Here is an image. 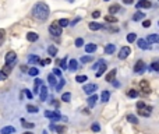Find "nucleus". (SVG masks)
Wrapping results in <instances>:
<instances>
[{
  "instance_id": "55",
  "label": "nucleus",
  "mask_w": 159,
  "mask_h": 134,
  "mask_svg": "<svg viewBox=\"0 0 159 134\" xmlns=\"http://www.w3.org/2000/svg\"><path fill=\"white\" fill-rule=\"evenodd\" d=\"M25 95H27V98H28V99H32V94H31L28 90H25Z\"/></svg>"
},
{
  "instance_id": "42",
  "label": "nucleus",
  "mask_w": 159,
  "mask_h": 134,
  "mask_svg": "<svg viewBox=\"0 0 159 134\" xmlns=\"http://www.w3.org/2000/svg\"><path fill=\"white\" fill-rule=\"evenodd\" d=\"M74 45L77 48H81L82 45H84V39H82V38H77V39H75V42H74Z\"/></svg>"
},
{
  "instance_id": "35",
  "label": "nucleus",
  "mask_w": 159,
  "mask_h": 134,
  "mask_svg": "<svg viewBox=\"0 0 159 134\" xmlns=\"http://www.w3.org/2000/svg\"><path fill=\"white\" fill-rule=\"evenodd\" d=\"M64 84H66V81H64V78H60V82L55 85V87H56V91H57V92H59V91H60L61 88L64 87Z\"/></svg>"
},
{
  "instance_id": "4",
  "label": "nucleus",
  "mask_w": 159,
  "mask_h": 134,
  "mask_svg": "<svg viewBox=\"0 0 159 134\" xmlns=\"http://www.w3.org/2000/svg\"><path fill=\"white\" fill-rule=\"evenodd\" d=\"M45 118L52 119L53 122H57V120H60V119H61V116H60V113H59V112H53V110H46V112H45Z\"/></svg>"
},
{
  "instance_id": "9",
  "label": "nucleus",
  "mask_w": 159,
  "mask_h": 134,
  "mask_svg": "<svg viewBox=\"0 0 159 134\" xmlns=\"http://www.w3.org/2000/svg\"><path fill=\"white\" fill-rule=\"evenodd\" d=\"M116 73H117V70H116V68H112V70H110L109 73L106 74V77H105V80H106L107 82H113V81H115Z\"/></svg>"
},
{
  "instance_id": "41",
  "label": "nucleus",
  "mask_w": 159,
  "mask_h": 134,
  "mask_svg": "<svg viewBox=\"0 0 159 134\" xmlns=\"http://www.w3.org/2000/svg\"><path fill=\"white\" fill-rule=\"evenodd\" d=\"M59 64L61 66V68H63V70H67V58H64L61 62H59ZM61 68H60V70H61Z\"/></svg>"
},
{
  "instance_id": "62",
  "label": "nucleus",
  "mask_w": 159,
  "mask_h": 134,
  "mask_svg": "<svg viewBox=\"0 0 159 134\" xmlns=\"http://www.w3.org/2000/svg\"><path fill=\"white\" fill-rule=\"evenodd\" d=\"M103 2H109V0H103Z\"/></svg>"
},
{
  "instance_id": "37",
  "label": "nucleus",
  "mask_w": 159,
  "mask_h": 134,
  "mask_svg": "<svg viewBox=\"0 0 159 134\" xmlns=\"http://www.w3.org/2000/svg\"><path fill=\"white\" fill-rule=\"evenodd\" d=\"M93 58L92 56H82L81 58V63H89V62H92Z\"/></svg>"
},
{
  "instance_id": "52",
  "label": "nucleus",
  "mask_w": 159,
  "mask_h": 134,
  "mask_svg": "<svg viewBox=\"0 0 159 134\" xmlns=\"http://www.w3.org/2000/svg\"><path fill=\"white\" fill-rule=\"evenodd\" d=\"M101 17V11H93L92 13V18H99Z\"/></svg>"
},
{
  "instance_id": "57",
  "label": "nucleus",
  "mask_w": 159,
  "mask_h": 134,
  "mask_svg": "<svg viewBox=\"0 0 159 134\" xmlns=\"http://www.w3.org/2000/svg\"><path fill=\"white\" fill-rule=\"evenodd\" d=\"M123 3L124 4H133L134 2H133V0H123Z\"/></svg>"
},
{
  "instance_id": "29",
  "label": "nucleus",
  "mask_w": 159,
  "mask_h": 134,
  "mask_svg": "<svg viewBox=\"0 0 159 134\" xmlns=\"http://www.w3.org/2000/svg\"><path fill=\"white\" fill-rule=\"evenodd\" d=\"M48 53H49L50 56H56V53H57V48H56L55 45H50V46L48 48Z\"/></svg>"
},
{
  "instance_id": "58",
  "label": "nucleus",
  "mask_w": 159,
  "mask_h": 134,
  "mask_svg": "<svg viewBox=\"0 0 159 134\" xmlns=\"http://www.w3.org/2000/svg\"><path fill=\"white\" fill-rule=\"evenodd\" d=\"M80 20H81V18H80V17H77V18H75V20H74V21H73V22H71V25H75V24H77V22L80 21Z\"/></svg>"
},
{
  "instance_id": "20",
  "label": "nucleus",
  "mask_w": 159,
  "mask_h": 134,
  "mask_svg": "<svg viewBox=\"0 0 159 134\" xmlns=\"http://www.w3.org/2000/svg\"><path fill=\"white\" fill-rule=\"evenodd\" d=\"M109 98H110V92L109 91H103L101 95V102L102 104H106V102H109Z\"/></svg>"
},
{
  "instance_id": "36",
  "label": "nucleus",
  "mask_w": 159,
  "mask_h": 134,
  "mask_svg": "<svg viewBox=\"0 0 159 134\" xmlns=\"http://www.w3.org/2000/svg\"><path fill=\"white\" fill-rule=\"evenodd\" d=\"M27 110L30 113H36V112H38V108L34 106V105H27Z\"/></svg>"
},
{
  "instance_id": "51",
  "label": "nucleus",
  "mask_w": 159,
  "mask_h": 134,
  "mask_svg": "<svg viewBox=\"0 0 159 134\" xmlns=\"http://www.w3.org/2000/svg\"><path fill=\"white\" fill-rule=\"evenodd\" d=\"M143 27H144V28H148V27H151V21H149V20H145V21L143 22Z\"/></svg>"
},
{
  "instance_id": "47",
  "label": "nucleus",
  "mask_w": 159,
  "mask_h": 134,
  "mask_svg": "<svg viewBox=\"0 0 159 134\" xmlns=\"http://www.w3.org/2000/svg\"><path fill=\"white\" fill-rule=\"evenodd\" d=\"M55 130L57 133H64V132H66V127H64V126H55Z\"/></svg>"
},
{
  "instance_id": "38",
  "label": "nucleus",
  "mask_w": 159,
  "mask_h": 134,
  "mask_svg": "<svg viewBox=\"0 0 159 134\" xmlns=\"http://www.w3.org/2000/svg\"><path fill=\"white\" fill-rule=\"evenodd\" d=\"M87 80H88L87 76H77V77H75V81L80 82V84H81V82H85Z\"/></svg>"
},
{
  "instance_id": "27",
  "label": "nucleus",
  "mask_w": 159,
  "mask_h": 134,
  "mask_svg": "<svg viewBox=\"0 0 159 134\" xmlns=\"http://www.w3.org/2000/svg\"><path fill=\"white\" fill-rule=\"evenodd\" d=\"M120 11V6L119 4H113V6H110L109 7V13L110 14H116V13H119Z\"/></svg>"
},
{
  "instance_id": "15",
  "label": "nucleus",
  "mask_w": 159,
  "mask_h": 134,
  "mask_svg": "<svg viewBox=\"0 0 159 134\" xmlns=\"http://www.w3.org/2000/svg\"><path fill=\"white\" fill-rule=\"evenodd\" d=\"M137 45H138V48H140V49H143V50H148L149 49V45L145 42V39H138Z\"/></svg>"
},
{
  "instance_id": "12",
  "label": "nucleus",
  "mask_w": 159,
  "mask_h": 134,
  "mask_svg": "<svg viewBox=\"0 0 159 134\" xmlns=\"http://www.w3.org/2000/svg\"><path fill=\"white\" fill-rule=\"evenodd\" d=\"M67 68H69L70 71H75L78 68V62L75 60V59H71L70 63H67Z\"/></svg>"
},
{
  "instance_id": "31",
  "label": "nucleus",
  "mask_w": 159,
  "mask_h": 134,
  "mask_svg": "<svg viewBox=\"0 0 159 134\" xmlns=\"http://www.w3.org/2000/svg\"><path fill=\"white\" fill-rule=\"evenodd\" d=\"M28 74H30L31 77H36L39 74V68H36V67H31L30 70H28Z\"/></svg>"
},
{
  "instance_id": "45",
  "label": "nucleus",
  "mask_w": 159,
  "mask_h": 134,
  "mask_svg": "<svg viewBox=\"0 0 159 134\" xmlns=\"http://www.w3.org/2000/svg\"><path fill=\"white\" fill-rule=\"evenodd\" d=\"M103 63H105V62H103V60H99V62H96V63H95V64H93L92 70H98V68H99V67H101V66H102V64H103Z\"/></svg>"
},
{
  "instance_id": "34",
  "label": "nucleus",
  "mask_w": 159,
  "mask_h": 134,
  "mask_svg": "<svg viewBox=\"0 0 159 134\" xmlns=\"http://www.w3.org/2000/svg\"><path fill=\"white\" fill-rule=\"evenodd\" d=\"M61 101H63V102H70V101H71V94H70V92H64L63 95H61Z\"/></svg>"
},
{
  "instance_id": "16",
  "label": "nucleus",
  "mask_w": 159,
  "mask_h": 134,
  "mask_svg": "<svg viewBox=\"0 0 159 134\" xmlns=\"http://www.w3.org/2000/svg\"><path fill=\"white\" fill-rule=\"evenodd\" d=\"M115 50H116L115 44H107L106 48H105V53H106V55H112V53H115Z\"/></svg>"
},
{
  "instance_id": "54",
  "label": "nucleus",
  "mask_w": 159,
  "mask_h": 134,
  "mask_svg": "<svg viewBox=\"0 0 159 134\" xmlns=\"http://www.w3.org/2000/svg\"><path fill=\"white\" fill-rule=\"evenodd\" d=\"M50 62H52V60H50V59L48 58V59H45L43 62H41V64H42V66H43V64H50Z\"/></svg>"
},
{
  "instance_id": "6",
  "label": "nucleus",
  "mask_w": 159,
  "mask_h": 134,
  "mask_svg": "<svg viewBox=\"0 0 159 134\" xmlns=\"http://www.w3.org/2000/svg\"><path fill=\"white\" fill-rule=\"evenodd\" d=\"M96 90H98V85H96V84H87V85H84V92L88 94V95H93Z\"/></svg>"
},
{
  "instance_id": "22",
  "label": "nucleus",
  "mask_w": 159,
  "mask_h": 134,
  "mask_svg": "<svg viewBox=\"0 0 159 134\" xmlns=\"http://www.w3.org/2000/svg\"><path fill=\"white\" fill-rule=\"evenodd\" d=\"M89 30H92V31H98V30H102L103 28V25L102 24H99V22H89Z\"/></svg>"
},
{
  "instance_id": "17",
  "label": "nucleus",
  "mask_w": 159,
  "mask_h": 134,
  "mask_svg": "<svg viewBox=\"0 0 159 134\" xmlns=\"http://www.w3.org/2000/svg\"><path fill=\"white\" fill-rule=\"evenodd\" d=\"M27 39H28L30 42H36V41L39 39V35H38L36 32H28V34H27Z\"/></svg>"
},
{
  "instance_id": "30",
  "label": "nucleus",
  "mask_w": 159,
  "mask_h": 134,
  "mask_svg": "<svg viewBox=\"0 0 159 134\" xmlns=\"http://www.w3.org/2000/svg\"><path fill=\"white\" fill-rule=\"evenodd\" d=\"M134 41H137V34H134V32L129 34V35H127V42H129V44H133Z\"/></svg>"
},
{
  "instance_id": "39",
  "label": "nucleus",
  "mask_w": 159,
  "mask_h": 134,
  "mask_svg": "<svg viewBox=\"0 0 159 134\" xmlns=\"http://www.w3.org/2000/svg\"><path fill=\"white\" fill-rule=\"evenodd\" d=\"M52 74L55 77H59V78H61V70H60V68H57V67L53 68V73Z\"/></svg>"
},
{
  "instance_id": "43",
  "label": "nucleus",
  "mask_w": 159,
  "mask_h": 134,
  "mask_svg": "<svg viewBox=\"0 0 159 134\" xmlns=\"http://www.w3.org/2000/svg\"><path fill=\"white\" fill-rule=\"evenodd\" d=\"M129 96H130V98H137V96H138L137 90H130L129 91Z\"/></svg>"
},
{
  "instance_id": "44",
  "label": "nucleus",
  "mask_w": 159,
  "mask_h": 134,
  "mask_svg": "<svg viewBox=\"0 0 159 134\" xmlns=\"http://www.w3.org/2000/svg\"><path fill=\"white\" fill-rule=\"evenodd\" d=\"M91 129H92V132H95V133L101 132V126H99L98 123H93V124H92V127H91Z\"/></svg>"
},
{
  "instance_id": "11",
  "label": "nucleus",
  "mask_w": 159,
  "mask_h": 134,
  "mask_svg": "<svg viewBox=\"0 0 159 134\" xmlns=\"http://www.w3.org/2000/svg\"><path fill=\"white\" fill-rule=\"evenodd\" d=\"M137 8H149L151 7V2L149 0H140V2L135 4Z\"/></svg>"
},
{
  "instance_id": "26",
  "label": "nucleus",
  "mask_w": 159,
  "mask_h": 134,
  "mask_svg": "<svg viewBox=\"0 0 159 134\" xmlns=\"http://www.w3.org/2000/svg\"><path fill=\"white\" fill-rule=\"evenodd\" d=\"M144 17H145V14L141 13V11H137V13L133 16V21H140V20H143Z\"/></svg>"
},
{
  "instance_id": "50",
  "label": "nucleus",
  "mask_w": 159,
  "mask_h": 134,
  "mask_svg": "<svg viewBox=\"0 0 159 134\" xmlns=\"http://www.w3.org/2000/svg\"><path fill=\"white\" fill-rule=\"evenodd\" d=\"M10 71H11V66H8V64H6V66H4V71H3V73H4L6 76H7V74L10 73Z\"/></svg>"
},
{
  "instance_id": "59",
  "label": "nucleus",
  "mask_w": 159,
  "mask_h": 134,
  "mask_svg": "<svg viewBox=\"0 0 159 134\" xmlns=\"http://www.w3.org/2000/svg\"><path fill=\"white\" fill-rule=\"evenodd\" d=\"M34 92L38 94V92H39V88H38V87H34Z\"/></svg>"
},
{
  "instance_id": "28",
  "label": "nucleus",
  "mask_w": 159,
  "mask_h": 134,
  "mask_svg": "<svg viewBox=\"0 0 159 134\" xmlns=\"http://www.w3.org/2000/svg\"><path fill=\"white\" fill-rule=\"evenodd\" d=\"M28 62H30L31 64H36L39 62V56L36 55H30V58H28Z\"/></svg>"
},
{
  "instance_id": "7",
  "label": "nucleus",
  "mask_w": 159,
  "mask_h": 134,
  "mask_svg": "<svg viewBox=\"0 0 159 134\" xmlns=\"http://www.w3.org/2000/svg\"><path fill=\"white\" fill-rule=\"evenodd\" d=\"M151 110H152V106H144L141 108V109H138V115L140 116H144V118H148V116H151Z\"/></svg>"
},
{
  "instance_id": "32",
  "label": "nucleus",
  "mask_w": 159,
  "mask_h": 134,
  "mask_svg": "<svg viewBox=\"0 0 159 134\" xmlns=\"http://www.w3.org/2000/svg\"><path fill=\"white\" fill-rule=\"evenodd\" d=\"M48 81H49L50 85H56V84H57V78H56L53 74H49V76H48Z\"/></svg>"
},
{
  "instance_id": "18",
  "label": "nucleus",
  "mask_w": 159,
  "mask_h": 134,
  "mask_svg": "<svg viewBox=\"0 0 159 134\" xmlns=\"http://www.w3.org/2000/svg\"><path fill=\"white\" fill-rule=\"evenodd\" d=\"M14 132H16V129L13 126H6L0 130V134H13Z\"/></svg>"
},
{
  "instance_id": "48",
  "label": "nucleus",
  "mask_w": 159,
  "mask_h": 134,
  "mask_svg": "<svg viewBox=\"0 0 159 134\" xmlns=\"http://www.w3.org/2000/svg\"><path fill=\"white\" fill-rule=\"evenodd\" d=\"M151 68L154 71H159V63H158V62H154V63L151 64Z\"/></svg>"
},
{
  "instance_id": "60",
  "label": "nucleus",
  "mask_w": 159,
  "mask_h": 134,
  "mask_svg": "<svg viewBox=\"0 0 159 134\" xmlns=\"http://www.w3.org/2000/svg\"><path fill=\"white\" fill-rule=\"evenodd\" d=\"M67 2H70V3H73V2H74V0H67Z\"/></svg>"
},
{
  "instance_id": "5",
  "label": "nucleus",
  "mask_w": 159,
  "mask_h": 134,
  "mask_svg": "<svg viewBox=\"0 0 159 134\" xmlns=\"http://www.w3.org/2000/svg\"><path fill=\"white\" fill-rule=\"evenodd\" d=\"M130 53H131V49H130L129 46H123L120 49V52H119V59H120V60H124L126 58H129Z\"/></svg>"
},
{
  "instance_id": "53",
  "label": "nucleus",
  "mask_w": 159,
  "mask_h": 134,
  "mask_svg": "<svg viewBox=\"0 0 159 134\" xmlns=\"http://www.w3.org/2000/svg\"><path fill=\"white\" fill-rule=\"evenodd\" d=\"M6 78H7V76H6V74L3 73V71H0V81H4Z\"/></svg>"
},
{
  "instance_id": "49",
  "label": "nucleus",
  "mask_w": 159,
  "mask_h": 134,
  "mask_svg": "<svg viewBox=\"0 0 159 134\" xmlns=\"http://www.w3.org/2000/svg\"><path fill=\"white\" fill-rule=\"evenodd\" d=\"M42 84V80L41 78H35L34 80V87H38L39 88V85Z\"/></svg>"
},
{
  "instance_id": "56",
  "label": "nucleus",
  "mask_w": 159,
  "mask_h": 134,
  "mask_svg": "<svg viewBox=\"0 0 159 134\" xmlns=\"http://www.w3.org/2000/svg\"><path fill=\"white\" fill-rule=\"evenodd\" d=\"M145 106V104L144 102H137V109H141V108Z\"/></svg>"
},
{
  "instance_id": "24",
  "label": "nucleus",
  "mask_w": 159,
  "mask_h": 134,
  "mask_svg": "<svg viewBox=\"0 0 159 134\" xmlns=\"http://www.w3.org/2000/svg\"><path fill=\"white\" fill-rule=\"evenodd\" d=\"M127 120H129V123H131V124H138L140 122H138V118L137 116H134V115H129L127 116Z\"/></svg>"
},
{
  "instance_id": "40",
  "label": "nucleus",
  "mask_w": 159,
  "mask_h": 134,
  "mask_svg": "<svg viewBox=\"0 0 159 134\" xmlns=\"http://www.w3.org/2000/svg\"><path fill=\"white\" fill-rule=\"evenodd\" d=\"M105 21H107V22H117V18H116V17H113V16H106V17H105Z\"/></svg>"
},
{
  "instance_id": "1",
  "label": "nucleus",
  "mask_w": 159,
  "mask_h": 134,
  "mask_svg": "<svg viewBox=\"0 0 159 134\" xmlns=\"http://www.w3.org/2000/svg\"><path fill=\"white\" fill-rule=\"evenodd\" d=\"M50 14V8L46 3L43 2H38L35 6L32 7V16L35 17L39 21H46L48 17Z\"/></svg>"
},
{
  "instance_id": "10",
  "label": "nucleus",
  "mask_w": 159,
  "mask_h": 134,
  "mask_svg": "<svg viewBox=\"0 0 159 134\" xmlns=\"http://www.w3.org/2000/svg\"><path fill=\"white\" fill-rule=\"evenodd\" d=\"M140 88L143 90L144 94H149V92H151V88H149V84H148V81H147V80H143V81L140 82Z\"/></svg>"
},
{
  "instance_id": "23",
  "label": "nucleus",
  "mask_w": 159,
  "mask_h": 134,
  "mask_svg": "<svg viewBox=\"0 0 159 134\" xmlns=\"http://www.w3.org/2000/svg\"><path fill=\"white\" fill-rule=\"evenodd\" d=\"M56 22H57V25H59L60 28L69 27V25H70V21H69L67 18H61V20H59V21H56Z\"/></svg>"
},
{
  "instance_id": "2",
  "label": "nucleus",
  "mask_w": 159,
  "mask_h": 134,
  "mask_svg": "<svg viewBox=\"0 0 159 134\" xmlns=\"http://www.w3.org/2000/svg\"><path fill=\"white\" fill-rule=\"evenodd\" d=\"M49 32L52 34L53 36H60L61 34H63V28H60L57 25V22H53V24H50V27H49Z\"/></svg>"
},
{
  "instance_id": "21",
  "label": "nucleus",
  "mask_w": 159,
  "mask_h": 134,
  "mask_svg": "<svg viewBox=\"0 0 159 134\" xmlns=\"http://www.w3.org/2000/svg\"><path fill=\"white\" fill-rule=\"evenodd\" d=\"M39 91H41V101L45 102L46 101V98H48V88L45 87V85H42V88Z\"/></svg>"
},
{
  "instance_id": "13",
  "label": "nucleus",
  "mask_w": 159,
  "mask_h": 134,
  "mask_svg": "<svg viewBox=\"0 0 159 134\" xmlns=\"http://www.w3.org/2000/svg\"><path fill=\"white\" fill-rule=\"evenodd\" d=\"M159 41V36H158V34H151V35L148 36V38L145 39V42L147 44H157V42Z\"/></svg>"
},
{
  "instance_id": "19",
  "label": "nucleus",
  "mask_w": 159,
  "mask_h": 134,
  "mask_svg": "<svg viewBox=\"0 0 159 134\" xmlns=\"http://www.w3.org/2000/svg\"><path fill=\"white\" fill-rule=\"evenodd\" d=\"M96 45L95 44H92V42H91V44H88V45H85V52L87 53H93L96 50Z\"/></svg>"
},
{
  "instance_id": "8",
  "label": "nucleus",
  "mask_w": 159,
  "mask_h": 134,
  "mask_svg": "<svg viewBox=\"0 0 159 134\" xmlns=\"http://www.w3.org/2000/svg\"><path fill=\"white\" fill-rule=\"evenodd\" d=\"M145 67H147V64L144 63L143 60H138L137 63H135V66H134V71L135 73H143V71L145 70Z\"/></svg>"
},
{
  "instance_id": "33",
  "label": "nucleus",
  "mask_w": 159,
  "mask_h": 134,
  "mask_svg": "<svg viewBox=\"0 0 159 134\" xmlns=\"http://www.w3.org/2000/svg\"><path fill=\"white\" fill-rule=\"evenodd\" d=\"M21 122H22V127H24V129H34V127H35V124H34V123L25 122L24 119H21Z\"/></svg>"
},
{
  "instance_id": "61",
  "label": "nucleus",
  "mask_w": 159,
  "mask_h": 134,
  "mask_svg": "<svg viewBox=\"0 0 159 134\" xmlns=\"http://www.w3.org/2000/svg\"><path fill=\"white\" fill-rule=\"evenodd\" d=\"M24 134H32V133H30V132H27V133H24Z\"/></svg>"
},
{
  "instance_id": "46",
  "label": "nucleus",
  "mask_w": 159,
  "mask_h": 134,
  "mask_svg": "<svg viewBox=\"0 0 159 134\" xmlns=\"http://www.w3.org/2000/svg\"><path fill=\"white\" fill-rule=\"evenodd\" d=\"M4 36H6V31L0 28V45H2L3 41H4Z\"/></svg>"
},
{
  "instance_id": "25",
  "label": "nucleus",
  "mask_w": 159,
  "mask_h": 134,
  "mask_svg": "<svg viewBox=\"0 0 159 134\" xmlns=\"http://www.w3.org/2000/svg\"><path fill=\"white\" fill-rule=\"evenodd\" d=\"M106 63H103V64H102V66L101 67H99L98 68V70H96V77H101V76H103V73H105V71H106Z\"/></svg>"
},
{
  "instance_id": "3",
  "label": "nucleus",
  "mask_w": 159,
  "mask_h": 134,
  "mask_svg": "<svg viewBox=\"0 0 159 134\" xmlns=\"http://www.w3.org/2000/svg\"><path fill=\"white\" fill-rule=\"evenodd\" d=\"M4 60H6V64H8V66H11V64H14L17 62V55H16V52H8L7 55H6V58H4Z\"/></svg>"
},
{
  "instance_id": "14",
  "label": "nucleus",
  "mask_w": 159,
  "mask_h": 134,
  "mask_svg": "<svg viewBox=\"0 0 159 134\" xmlns=\"http://www.w3.org/2000/svg\"><path fill=\"white\" fill-rule=\"evenodd\" d=\"M88 101V106L89 108H93L96 105V101H98V96L95 95V94H93V95H89V98L87 99Z\"/></svg>"
}]
</instances>
